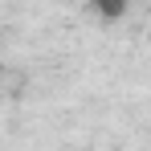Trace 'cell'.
<instances>
[{"label": "cell", "instance_id": "6da1fadb", "mask_svg": "<svg viewBox=\"0 0 151 151\" xmlns=\"http://www.w3.org/2000/svg\"><path fill=\"white\" fill-rule=\"evenodd\" d=\"M94 8H98V17H106V21H119L127 8H131V0H94Z\"/></svg>", "mask_w": 151, "mask_h": 151}]
</instances>
